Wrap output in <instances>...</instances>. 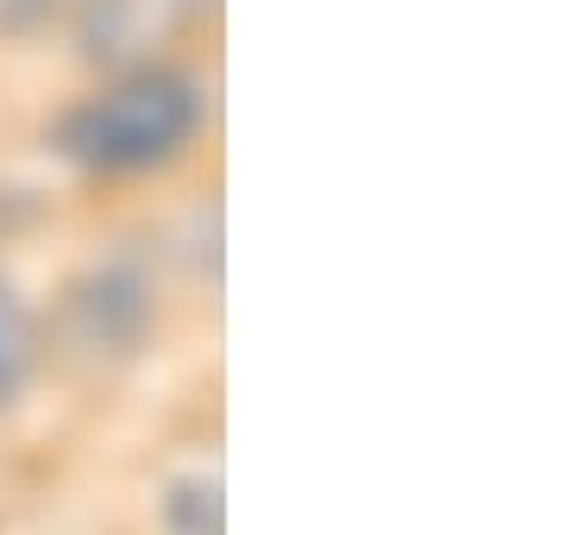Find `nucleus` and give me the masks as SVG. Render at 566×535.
<instances>
[{"label": "nucleus", "mask_w": 566, "mask_h": 535, "mask_svg": "<svg viewBox=\"0 0 566 535\" xmlns=\"http://www.w3.org/2000/svg\"><path fill=\"white\" fill-rule=\"evenodd\" d=\"M39 366V328L13 290L0 284V403H13L25 391V378Z\"/></svg>", "instance_id": "nucleus-2"}, {"label": "nucleus", "mask_w": 566, "mask_h": 535, "mask_svg": "<svg viewBox=\"0 0 566 535\" xmlns=\"http://www.w3.org/2000/svg\"><path fill=\"white\" fill-rule=\"evenodd\" d=\"M202 126V88L177 70H139L126 83L88 95V102L57 126L63 158L102 177H133V170L170 165Z\"/></svg>", "instance_id": "nucleus-1"}]
</instances>
